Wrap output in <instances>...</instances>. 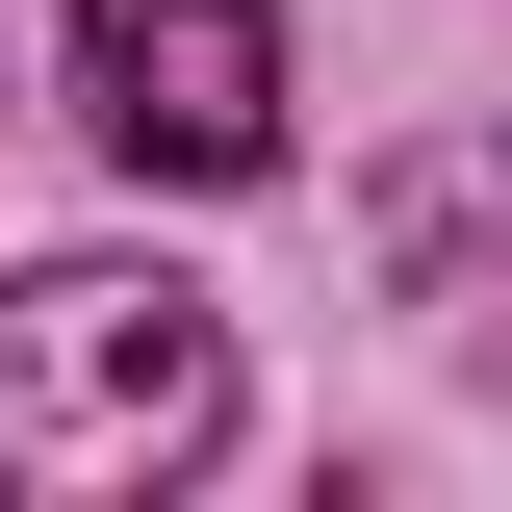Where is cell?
<instances>
[{
  "mask_svg": "<svg viewBox=\"0 0 512 512\" xmlns=\"http://www.w3.org/2000/svg\"><path fill=\"white\" fill-rule=\"evenodd\" d=\"M231 461V308L154 256H26L0 282V512H154Z\"/></svg>",
  "mask_w": 512,
  "mask_h": 512,
  "instance_id": "6da1fadb",
  "label": "cell"
},
{
  "mask_svg": "<svg viewBox=\"0 0 512 512\" xmlns=\"http://www.w3.org/2000/svg\"><path fill=\"white\" fill-rule=\"evenodd\" d=\"M77 128L180 205L282 180V0H77Z\"/></svg>",
  "mask_w": 512,
  "mask_h": 512,
  "instance_id": "7a4b0ae2",
  "label": "cell"
},
{
  "mask_svg": "<svg viewBox=\"0 0 512 512\" xmlns=\"http://www.w3.org/2000/svg\"><path fill=\"white\" fill-rule=\"evenodd\" d=\"M359 231H384V308L436 333L461 384H512V128H461V154H410V180H384Z\"/></svg>",
  "mask_w": 512,
  "mask_h": 512,
  "instance_id": "3957f363",
  "label": "cell"
}]
</instances>
